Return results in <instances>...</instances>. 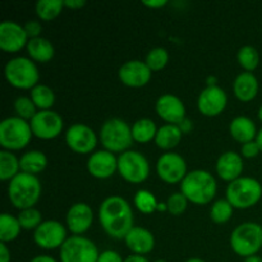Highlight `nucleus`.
Returning a JSON list of instances; mask_svg holds the SVG:
<instances>
[{
	"mask_svg": "<svg viewBox=\"0 0 262 262\" xmlns=\"http://www.w3.org/2000/svg\"><path fill=\"white\" fill-rule=\"evenodd\" d=\"M8 196L14 207L19 210L31 209L41 196V183L32 174L22 173L14 177L8 186Z\"/></svg>",
	"mask_w": 262,
	"mask_h": 262,
	"instance_id": "7ed1b4c3",
	"label": "nucleus"
},
{
	"mask_svg": "<svg viewBox=\"0 0 262 262\" xmlns=\"http://www.w3.org/2000/svg\"><path fill=\"white\" fill-rule=\"evenodd\" d=\"M28 36L25 27L13 20L0 23V49L5 53H17L23 46H27Z\"/></svg>",
	"mask_w": 262,
	"mask_h": 262,
	"instance_id": "dca6fc26",
	"label": "nucleus"
},
{
	"mask_svg": "<svg viewBox=\"0 0 262 262\" xmlns=\"http://www.w3.org/2000/svg\"><path fill=\"white\" fill-rule=\"evenodd\" d=\"M124 262H150L145 256H140V255H132V256H128L125 258Z\"/></svg>",
	"mask_w": 262,
	"mask_h": 262,
	"instance_id": "de8ad7c7",
	"label": "nucleus"
},
{
	"mask_svg": "<svg viewBox=\"0 0 262 262\" xmlns=\"http://www.w3.org/2000/svg\"><path fill=\"white\" fill-rule=\"evenodd\" d=\"M135 205L141 212L143 214H151L155 210H158V201H156L155 196L151 192L146 191V189H140L135 196Z\"/></svg>",
	"mask_w": 262,
	"mask_h": 262,
	"instance_id": "e433bc0d",
	"label": "nucleus"
},
{
	"mask_svg": "<svg viewBox=\"0 0 262 262\" xmlns=\"http://www.w3.org/2000/svg\"><path fill=\"white\" fill-rule=\"evenodd\" d=\"M31 100L37 109L50 110V107L55 102V94L49 86L38 83L31 90Z\"/></svg>",
	"mask_w": 262,
	"mask_h": 262,
	"instance_id": "7c9ffc66",
	"label": "nucleus"
},
{
	"mask_svg": "<svg viewBox=\"0 0 262 262\" xmlns=\"http://www.w3.org/2000/svg\"><path fill=\"white\" fill-rule=\"evenodd\" d=\"M46 165H48V158L42 151H28V152L23 154L19 159V166L22 173L36 176V174L41 173L46 168Z\"/></svg>",
	"mask_w": 262,
	"mask_h": 262,
	"instance_id": "a878e982",
	"label": "nucleus"
},
{
	"mask_svg": "<svg viewBox=\"0 0 262 262\" xmlns=\"http://www.w3.org/2000/svg\"><path fill=\"white\" fill-rule=\"evenodd\" d=\"M241 152H242V156L246 159H253L261 152L260 146L256 141H251V142L243 143L242 148H241Z\"/></svg>",
	"mask_w": 262,
	"mask_h": 262,
	"instance_id": "ea45409f",
	"label": "nucleus"
},
{
	"mask_svg": "<svg viewBox=\"0 0 262 262\" xmlns=\"http://www.w3.org/2000/svg\"><path fill=\"white\" fill-rule=\"evenodd\" d=\"M67 239V229L56 220L42 222V224L33 233L35 243L43 250H55L61 247Z\"/></svg>",
	"mask_w": 262,
	"mask_h": 262,
	"instance_id": "f8f14e48",
	"label": "nucleus"
},
{
	"mask_svg": "<svg viewBox=\"0 0 262 262\" xmlns=\"http://www.w3.org/2000/svg\"><path fill=\"white\" fill-rule=\"evenodd\" d=\"M23 27H25V31L30 40L31 38L41 37L40 33L42 31V26H41V23L38 20H28Z\"/></svg>",
	"mask_w": 262,
	"mask_h": 262,
	"instance_id": "a19ab883",
	"label": "nucleus"
},
{
	"mask_svg": "<svg viewBox=\"0 0 262 262\" xmlns=\"http://www.w3.org/2000/svg\"><path fill=\"white\" fill-rule=\"evenodd\" d=\"M99 256L95 243L82 235H72L60 247L61 262H97Z\"/></svg>",
	"mask_w": 262,
	"mask_h": 262,
	"instance_id": "9d476101",
	"label": "nucleus"
},
{
	"mask_svg": "<svg viewBox=\"0 0 262 262\" xmlns=\"http://www.w3.org/2000/svg\"><path fill=\"white\" fill-rule=\"evenodd\" d=\"M125 245L133 252V255L145 256L150 253L155 247V238L150 230L141 227H133L127 237Z\"/></svg>",
	"mask_w": 262,
	"mask_h": 262,
	"instance_id": "4be33fe9",
	"label": "nucleus"
},
{
	"mask_svg": "<svg viewBox=\"0 0 262 262\" xmlns=\"http://www.w3.org/2000/svg\"><path fill=\"white\" fill-rule=\"evenodd\" d=\"M66 142L72 151L77 154H89L96 147V133L89 125L77 123L71 125L66 133Z\"/></svg>",
	"mask_w": 262,
	"mask_h": 262,
	"instance_id": "4468645a",
	"label": "nucleus"
},
{
	"mask_svg": "<svg viewBox=\"0 0 262 262\" xmlns=\"http://www.w3.org/2000/svg\"><path fill=\"white\" fill-rule=\"evenodd\" d=\"M19 159L12 151H0V179L12 181L17 174H19Z\"/></svg>",
	"mask_w": 262,
	"mask_h": 262,
	"instance_id": "c85d7f7f",
	"label": "nucleus"
},
{
	"mask_svg": "<svg viewBox=\"0 0 262 262\" xmlns=\"http://www.w3.org/2000/svg\"><path fill=\"white\" fill-rule=\"evenodd\" d=\"M262 197V186L260 182L251 177H241L230 182L227 188V200L235 209L253 207Z\"/></svg>",
	"mask_w": 262,
	"mask_h": 262,
	"instance_id": "423d86ee",
	"label": "nucleus"
},
{
	"mask_svg": "<svg viewBox=\"0 0 262 262\" xmlns=\"http://www.w3.org/2000/svg\"><path fill=\"white\" fill-rule=\"evenodd\" d=\"M233 209L234 207L230 205L228 200H217L214 202L210 210V217L216 224H224L229 222L233 215Z\"/></svg>",
	"mask_w": 262,
	"mask_h": 262,
	"instance_id": "72a5a7b5",
	"label": "nucleus"
},
{
	"mask_svg": "<svg viewBox=\"0 0 262 262\" xmlns=\"http://www.w3.org/2000/svg\"><path fill=\"white\" fill-rule=\"evenodd\" d=\"M228 96L219 86H207L197 99V107L200 113L206 117H216L227 107Z\"/></svg>",
	"mask_w": 262,
	"mask_h": 262,
	"instance_id": "2eb2a0df",
	"label": "nucleus"
},
{
	"mask_svg": "<svg viewBox=\"0 0 262 262\" xmlns=\"http://www.w3.org/2000/svg\"><path fill=\"white\" fill-rule=\"evenodd\" d=\"M36 109H37V107H36V105L33 104V101L30 97L20 96L14 101L15 113L18 114V117L22 118V119L25 120L32 119L36 115V113H37Z\"/></svg>",
	"mask_w": 262,
	"mask_h": 262,
	"instance_id": "4c0bfd02",
	"label": "nucleus"
},
{
	"mask_svg": "<svg viewBox=\"0 0 262 262\" xmlns=\"http://www.w3.org/2000/svg\"><path fill=\"white\" fill-rule=\"evenodd\" d=\"M20 229L22 227L18 222V217L5 212L0 215V242L7 243L14 241L19 235Z\"/></svg>",
	"mask_w": 262,
	"mask_h": 262,
	"instance_id": "c756f323",
	"label": "nucleus"
},
{
	"mask_svg": "<svg viewBox=\"0 0 262 262\" xmlns=\"http://www.w3.org/2000/svg\"><path fill=\"white\" fill-rule=\"evenodd\" d=\"M33 136L41 140H53L58 137L64 127L63 118L54 110H38L31 119Z\"/></svg>",
	"mask_w": 262,
	"mask_h": 262,
	"instance_id": "9b49d317",
	"label": "nucleus"
},
{
	"mask_svg": "<svg viewBox=\"0 0 262 262\" xmlns=\"http://www.w3.org/2000/svg\"><path fill=\"white\" fill-rule=\"evenodd\" d=\"M245 262H262V257H260V256L257 255L251 256V257L245 258Z\"/></svg>",
	"mask_w": 262,
	"mask_h": 262,
	"instance_id": "8fccbe9b",
	"label": "nucleus"
},
{
	"mask_svg": "<svg viewBox=\"0 0 262 262\" xmlns=\"http://www.w3.org/2000/svg\"><path fill=\"white\" fill-rule=\"evenodd\" d=\"M94 222L92 209L84 202L74 204L67 212V225L73 234L79 235L90 229Z\"/></svg>",
	"mask_w": 262,
	"mask_h": 262,
	"instance_id": "aec40b11",
	"label": "nucleus"
},
{
	"mask_svg": "<svg viewBox=\"0 0 262 262\" xmlns=\"http://www.w3.org/2000/svg\"><path fill=\"white\" fill-rule=\"evenodd\" d=\"M155 262H168V261H165V260H158V261H155Z\"/></svg>",
	"mask_w": 262,
	"mask_h": 262,
	"instance_id": "6e6d98bb",
	"label": "nucleus"
},
{
	"mask_svg": "<svg viewBox=\"0 0 262 262\" xmlns=\"http://www.w3.org/2000/svg\"><path fill=\"white\" fill-rule=\"evenodd\" d=\"M4 74L7 81L13 87L22 90L33 89L37 86V82L40 79V73L31 59L25 56H17L13 58L5 64Z\"/></svg>",
	"mask_w": 262,
	"mask_h": 262,
	"instance_id": "6e6552de",
	"label": "nucleus"
},
{
	"mask_svg": "<svg viewBox=\"0 0 262 262\" xmlns=\"http://www.w3.org/2000/svg\"><path fill=\"white\" fill-rule=\"evenodd\" d=\"M87 170L97 179L110 178L118 170V159L107 150L96 151L87 160Z\"/></svg>",
	"mask_w": 262,
	"mask_h": 262,
	"instance_id": "6ab92c4d",
	"label": "nucleus"
},
{
	"mask_svg": "<svg viewBox=\"0 0 262 262\" xmlns=\"http://www.w3.org/2000/svg\"><path fill=\"white\" fill-rule=\"evenodd\" d=\"M27 53L31 56V59L40 63H48L54 58V46L48 38L45 37H37L31 38L27 42Z\"/></svg>",
	"mask_w": 262,
	"mask_h": 262,
	"instance_id": "393cba45",
	"label": "nucleus"
},
{
	"mask_svg": "<svg viewBox=\"0 0 262 262\" xmlns=\"http://www.w3.org/2000/svg\"><path fill=\"white\" fill-rule=\"evenodd\" d=\"M258 118H260V120L262 122V105H261L260 110H258Z\"/></svg>",
	"mask_w": 262,
	"mask_h": 262,
	"instance_id": "5fc2aeb1",
	"label": "nucleus"
},
{
	"mask_svg": "<svg viewBox=\"0 0 262 262\" xmlns=\"http://www.w3.org/2000/svg\"><path fill=\"white\" fill-rule=\"evenodd\" d=\"M168 61H169V54L166 49L154 48L148 51L145 63L147 64V67L151 69V71L158 72L165 68Z\"/></svg>",
	"mask_w": 262,
	"mask_h": 262,
	"instance_id": "f704fd0d",
	"label": "nucleus"
},
{
	"mask_svg": "<svg viewBox=\"0 0 262 262\" xmlns=\"http://www.w3.org/2000/svg\"><path fill=\"white\" fill-rule=\"evenodd\" d=\"M118 171L129 183H142L148 178L150 164L147 159L138 151L128 150L118 158Z\"/></svg>",
	"mask_w": 262,
	"mask_h": 262,
	"instance_id": "1a4fd4ad",
	"label": "nucleus"
},
{
	"mask_svg": "<svg viewBox=\"0 0 262 262\" xmlns=\"http://www.w3.org/2000/svg\"><path fill=\"white\" fill-rule=\"evenodd\" d=\"M156 113L168 124H181L186 119V106L179 97L174 95H161L155 105Z\"/></svg>",
	"mask_w": 262,
	"mask_h": 262,
	"instance_id": "a211bd4d",
	"label": "nucleus"
},
{
	"mask_svg": "<svg viewBox=\"0 0 262 262\" xmlns=\"http://www.w3.org/2000/svg\"><path fill=\"white\" fill-rule=\"evenodd\" d=\"M217 184L215 177L206 170L189 171L181 182V192L194 205H206L214 200Z\"/></svg>",
	"mask_w": 262,
	"mask_h": 262,
	"instance_id": "f03ea898",
	"label": "nucleus"
},
{
	"mask_svg": "<svg viewBox=\"0 0 262 262\" xmlns=\"http://www.w3.org/2000/svg\"><path fill=\"white\" fill-rule=\"evenodd\" d=\"M229 130L232 137L235 141L241 143H247L251 141H255L257 137V128H256L255 122L248 117H241L234 118L229 125Z\"/></svg>",
	"mask_w": 262,
	"mask_h": 262,
	"instance_id": "b1692460",
	"label": "nucleus"
},
{
	"mask_svg": "<svg viewBox=\"0 0 262 262\" xmlns=\"http://www.w3.org/2000/svg\"><path fill=\"white\" fill-rule=\"evenodd\" d=\"M30 262H56V260L55 258L51 257V256L40 255V256H36V257H33Z\"/></svg>",
	"mask_w": 262,
	"mask_h": 262,
	"instance_id": "49530a36",
	"label": "nucleus"
},
{
	"mask_svg": "<svg viewBox=\"0 0 262 262\" xmlns=\"http://www.w3.org/2000/svg\"><path fill=\"white\" fill-rule=\"evenodd\" d=\"M187 206H188V200L186 199V196L182 192L173 193L168 199V202H166L168 211L174 216H179V215L183 214L187 210Z\"/></svg>",
	"mask_w": 262,
	"mask_h": 262,
	"instance_id": "58836bf2",
	"label": "nucleus"
},
{
	"mask_svg": "<svg viewBox=\"0 0 262 262\" xmlns=\"http://www.w3.org/2000/svg\"><path fill=\"white\" fill-rule=\"evenodd\" d=\"M64 7L61 0H38L36 3V13L42 20H51L58 17Z\"/></svg>",
	"mask_w": 262,
	"mask_h": 262,
	"instance_id": "2f4dec72",
	"label": "nucleus"
},
{
	"mask_svg": "<svg viewBox=\"0 0 262 262\" xmlns=\"http://www.w3.org/2000/svg\"><path fill=\"white\" fill-rule=\"evenodd\" d=\"M100 141L110 152H125L135 141L132 127L120 118H110L100 129Z\"/></svg>",
	"mask_w": 262,
	"mask_h": 262,
	"instance_id": "20e7f679",
	"label": "nucleus"
},
{
	"mask_svg": "<svg viewBox=\"0 0 262 262\" xmlns=\"http://www.w3.org/2000/svg\"><path fill=\"white\" fill-rule=\"evenodd\" d=\"M168 210V207H166V205H164V204H159L158 205V210Z\"/></svg>",
	"mask_w": 262,
	"mask_h": 262,
	"instance_id": "864d4df0",
	"label": "nucleus"
},
{
	"mask_svg": "<svg viewBox=\"0 0 262 262\" xmlns=\"http://www.w3.org/2000/svg\"><path fill=\"white\" fill-rule=\"evenodd\" d=\"M186 262H205V261L201 260V258H189V260H187Z\"/></svg>",
	"mask_w": 262,
	"mask_h": 262,
	"instance_id": "603ef678",
	"label": "nucleus"
},
{
	"mask_svg": "<svg viewBox=\"0 0 262 262\" xmlns=\"http://www.w3.org/2000/svg\"><path fill=\"white\" fill-rule=\"evenodd\" d=\"M156 171L161 181L169 184L179 183L187 176L186 160L179 154L166 152L159 158Z\"/></svg>",
	"mask_w": 262,
	"mask_h": 262,
	"instance_id": "ddd939ff",
	"label": "nucleus"
},
{
	"mask_svg": "<svg viewBox=\"0 0 262 262\" xmlns=\"http://www.w3.org/2000/svg\"><path fill=\"white\" fill-rule=\"evenodd\" d=\"M0 262H10V251L5 243L0 242Z\"/></svg>",
	"mask_w": 262,
	"mask_h": 262,
	"instance_id": "37998d69",
	"label": "nucleus"
},
{
	"mask_svg": "<svg viewBox=\"0 0 262 262\" xmlns=\"http://www.w3.org/2000/svg\"><path fill=\"white\" fill-rule=\"evenodd\" d=\"M243 171V159L234 151L222 154L216 161V173L223 181L233 182L241 178Z\"/></svg>",
	"mask_w": 262,
	"mask_h": 262,
	"instance_id": "412c9836",
	"label": "nucleus"
},
{
	"mask_svg": "<svg viewBox=\"0 0 262 262\" xmlns=\"http://www.w3.org/2000/svg\"><path fill=\"white\" fill-rule=\"evenodd\" d=\"M158 128L154 120L148 118H142L138 119L135 124L132 125V136L133 140L138 143H147L151 140H155Z\"/></svg>",
	"mask_w": 262,
	"mask_h": 262,
	"instance_id": "cd10ccee",
	"label": "nucleus"
},
{
	"mask_svg": "<svg viewBox=\"0 0 262 262\" xmlns=\"http://www.w3.org/2000/svg\"><path fill=\"white\" fill-rule=\"evenodd\" d=\"M32 135L30 123L19 117L5 118L0 123V146L7 151L26 147L30 143Z\"/></svg>",
	"mask_w": 262,
	"mask_h": 262,
	"instance_id": "0eeeda50",
	"label": "nucleus"
},
{
	"mask_svg": "<svg viewBox=\"0 0 262 262\" xmlns=\"http://www.w3.org/2000/svg\"><path fill=\"white\" fill-rule=\"evenodd\" d=\"M84 4H86L84 0H66V2H64V5L68 8H72V9H79V8L83 7Z\"/></svg>",
	"mask_w": 262,
	"mask_h": 262,
	"instance_id": "c03bdc74",
	"label": "nucleus"
},
{
	"mask_svg": "<svg viewBox=\"0 0 262 262\" xmlns=\"http://www.w3.org/2000/svg\"><path fill=\"white\" fill-rule=\"evenodd\" d=\"M233 91L238 100L243 102L252 101L258 94V79L251 72L238 74L233 83Z\"/></svg>",
	"mask_w": 262,
	"mask_h": 262,
	"instance_id": "5701e85b",
	"label": "nucleus"
},
{
	"mask_svg": "<svg viewBox=\"0 0 262 262\" xmlns=\"http://www.w3.org/2000/svg\"><path fill=\"white\" fill-rule=\"evenodd\" d=\"M18 222H19L22 229H37L41 224H42V215L35 207H31V209L20 210V212L18 214Z\"/></svg>",
	"mask_w": 262,
	"mask_h": 262,
	"instance_id": "c9c22d12",
	"label": "nucleus"
},
{
	"mask_svg": "<svg viewBox=\"0 0 262 262\" xmlns=\"http://www.w3.org/2000/svg\"><path fill=\"white\" fill-rule=\"evenodd\" d=\"M237 59L239 61L241 67L245 69L246 72L255 71L260 64V54H258L257 49L253 48L251 45H245L238 50Z\"/></svg>",
	"mask_w": 262,
	"mask_h": 262,
	"instance_id": "473e14b6",
	"label": "nucleus"
},
{
	"mask_svg": "<svg viewBox=\"0 0 262 262\" xmlns=\"http://www.w3.org/2000/svg\"><path fill=\"white\" fill-rule=\"evenodd\" d=\"M151 71L142 60H128L118 71L120 82L128 87H142L151 79Z\"/></svg>",
	"mask_w": 262,
	"mask_h": 262,
	"instance_id": "f3484780",
	"label": "nucleus"
},
{
	"mask_svg": "<svg viewBox=\"0 0 262 262\" xmlns=\"http://www.w3.org/2000/svg\"><path fill=\"white\" fill-rule=\"evenodd\" d=\"M182 130L176 124H165L158 129L155 143L163 150H170L179 145L182 140Z\"/></svg>",
	"mask_w": 262,
	"mask_h": 262,
	"instance_id": "bb28decb",
	"label": "nucleus"
},
{
	"mask_svg": "<svg viewBox=\"0 0 262 262\" xmlns=\"http://www.w3.org/2000/svg\"><path fill=\"white\" fill-rule=\"evenodd\" d=\"M178 127L181 128V130H182V133H188L189 130L192 129V122L189 119H184L183 122L181 123V124H178Z\"/></svg>",
	"mask_w": 262,
	"mask_h": 262,
	"instance_id": "a18cd8bd",
	"label": "nucleus"
},
{
	"mask_svg": "<svg viewBox=\"0 0 262 262\" xmlns=\"http://www.w3.org/2000/svg\"><path fill=\"white\" fill-rule=\"evenodd\" d=\"M143 4L146 7H151V8H160L164 7L166 4L165 0H154V2H143Z\"/></svg>",
	"mask_w": 262,
	"mask_h": 262,
	"instance_id": "09e8293b",
	"label": "nucleus"
},
{
	"mask_svg": "<svg viewBox=\"0 0 262 262\" xmlns=\"http://www.w3.org/2000/svg\"><path fill=\"white\" fill-rule=\"evenodd\" d=\"M99 220L107 235L123 239L133 228L132 207L120 196H110L102 201L99 209Z\"/></svg>",
	"mask_w": 262,
	"mask_h": 262,
	"instance_id": "f257e3e1",
	"label": "nucleus"
},
{
	"mask_svg": "<svg viewBox=\"0 0 262 262\" xmlns=\"http://www.w3.org/2000/svg\"><path fill=\"white\" fill-rule=\"evenodd\" d=\"M230 247L241 257L257 255L262 248V227L257 223L247 222L238 225L230 235Z\"/></svg>",
	"mask_w": 262,
	"mask_h": 262,
	"instance_id": "39448f33",
	"label": "nucleus"
},
{
	"mask_svg": "<svg viewBox=\"0 0 262 262\" xmlns=\"http://www.w3.org/2000/svg\"><path fill=\"white\" fill-rule=\"evenodd\" d=\"M256 142L258 143V146H260V150H261V152H262V128H261L260 130H258L257 137H256Z\"/></svg>",
	"mask_w": 262,
	"mask_h": 262,
	"instance_id": "3c124183",
	"label": "nucleus"
},
{
	"mask_svg": "<svg viewBox=\"0 0 262 262\" xmlns=\"http://www.w3.org/2000/svg\"><path fill=\"white\" fill-rule=\"evenodd\" d=\"M97 262H124V260H123L122 256L118 252H115L113 250H107L100 253Z\"/></svg>",
	"mask_w": 262,
	"mask_h": 262,
	"instance_id": "79ce46f5",
	"label": "nucleus"
}]
</instances>
